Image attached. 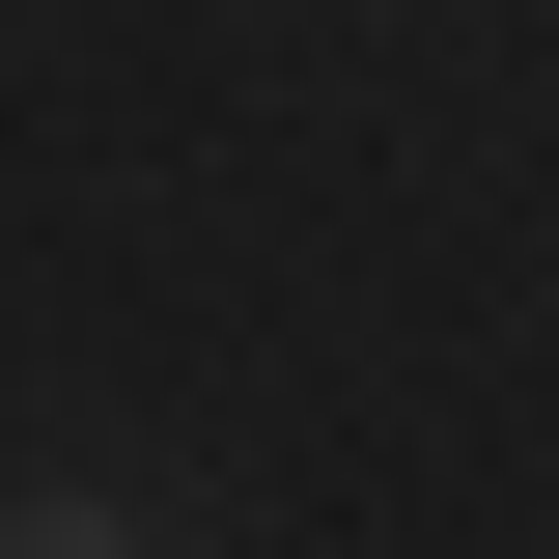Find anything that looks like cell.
Wrapping results in <instances>:
<instances>
[{
  "instance_id": "obj_1",
  "label": "cell",
  "mask_w": 559,
  "mask_h": 559,
  "mask_svg": "<svg viewBox=\"0 0 559 559\" xmlns=\"http://www.w3.org/2000/svg\"><path fill=\"white\" fill-rule=\"evenodd\" d=\"M0 559H140V532H112V503H0Z\"/></svg>"
}]
</instances>
